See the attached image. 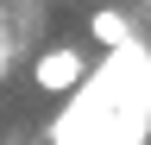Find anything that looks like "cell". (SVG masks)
<instances>
[{
	"label": "cell",
	"instance_id": "obj_1",
	"mask_svg": "<svg viewBox=\"0 0 151 145\" xmlns=\"http://www.w3.org/2000/svg\"><path fill=\"white\" fill-rule=\"evenodd\" d=\"M32 82L44 88V95H69V88L88 82V57H82L76 44H50L44 57L32 63Z\"/></svg>",
	"mask_w": 151,
	"mask_h": 145
},
{
	"label": "cell",
	"instance_id": "obj_2",
	"mask_svg": "<svg viewBox=\"0 0 151 145\" xmlns=\"http://www.w3.org/2000/svg\"><path fill=\"white\" fill-rule=\"evenodd\" d=\"M88 38L107 44V50H120V44H132V19L120 6H101V13H88Z\"/></svg>",
	"mask_w": 151,
	"mask_h": 145
},
{
	"label": "cell",
	"instance_id": "obj_3",
	"mask_svg": "<svg viewBox=\"0 0 151 145\" xmlns=\"http://www.w3.org/2000/svg\"><path fill=\"white\" fill-rule=\"evenodd\" d=\"M6 69H13V44H6V19H0V82H6Z\"/></svg>",
	"mask_w": 151,
	"mask_h": 145
},
{
	"label": "cell",
	"instance_id": "obj_4",
	"mask_svg": "<svg viewBox=\"0 0 151 145\" xmlns=\"http://www.w3.org/2000/svg\"><path fill=\"white\" fill-rule=\"evenodd\" d=\"M139 69H145V82H151V44H145V63H139Z\"/></svg>",
	"mask_w": 151,
	"mask_h": 145
}]
</instances>
